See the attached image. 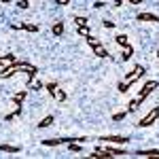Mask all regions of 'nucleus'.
I'll return each instance as SVG.
<instances>
[{"mask_svg": "<svg viewBox=\"0 0 159 159\" xmlns=\"http://www.w3.org/2000/svg\"><path fill=\"white\" fill-rule=\"evenodd\" d=\"M142 76H144V68H142L140 64H136V66H134V70H132V72L125 76V81H121V83L117 85V89H119L121 93H127V91H129V87L134 85L138 79H142Z\"/></svg>", "mask_w": 159, "mask_h": 159, "instance_id": "obj_1", "label": "nucleus"}, {"mask_svg": "<svg viewBox=\"0 0 159 159\" xmlns=\"http://www.w3.org/2000/svg\"><path fill=\"white\" fill-rule=\"evenodd\" d=\"M157 119H159V108L155 106V108H151L147 115H144V117L138 121V127H151V125L157 121Z\"/></svg>", "mask_w": 159, "mask_h": 159, "instance_id": "obj_2", "label": "nucleus"}, {"mask_svg": "<svg viewBox=\"0 0 159 159\" xmlns=\"http://www.w3.org/2000/svg\"><path fill=\"white\" fill-rule=\"evenodd\" d=\"M157 87H159V81H147V83H144V87L138 91V96H136V98L140 100V102H144V100H147L148 96L157 89Z\"/></svg>", "mask_w": 159, "mask_h": 159, "instance_id": "obj_3", "label": "nucleus"}, {"mask_svg": "<svg viewBox=\"0 0 159 159\" xmlns=\"http://www.w3.org/2000/svg\"><path fill=\"white\" fill-rule=\"evenodd\" d=\"M45 87H47V91L51 93V98L57 100V102H64V100L68 98V96H66V91H64L61 87H57V83H47Z\"/></svg>", "mask_w": 159, "mask_h": 159, "instance_id": "obj_4", "label": "nucleus"}, {"mask_svg": "<svg viewBox=\"0 0 159 159\" xmlns=\"http://www.w3.org/2000/svg\"><path fill=\"white\" fill-rule=\"evenodd\" d=\"M100 142H104V144H127L129 142V138L127 136H100Z\"/></svg>", "mask_w": 159, "mask_h": 159, "instance_id": "obj_5", "label": "nucleus"}, {"mask_svg": "<svg viewBox=\"0 0 159 159\" xmlns=\"http://www.w3.org/2000/svg\"><path fill=\"white\" fill-rule=\"evenodd\" d=\"M91 51H93V55H96V57H102V60H104V57H108V49H106L100 40L91 45Z\"/></svg>", "mask_w": 159, "mask_h": 159, "instance_id": "obj_6", "label": "nucleus"}, {"mask_svg": "<svg viewBox=\"0 0 159 159\" xmlns=\"http://www.w3.org/2000/svg\"><path fill=\"white\" fill-rule=\"evenodd\" d=\"M136 17H138V21H151V24H159V17L155 15V13H147V11H142V13H138Z\"/></svg>", "mask_w": 159, "mask_h": 159, "instance_id": "obj_7", "label": "nucleus"}, {"mask_svg": "<svg viewBox=\"0 0 159 159\" xmlns=\"http://www.w3.org/2000/svg\"><path fill=\"white\" fill-rule=\"evenodd\" d=\"M136 157H159V148H147V151H136Z\"/></svg>", "mask_w": 159, "mask_h": 159, "instance_id": "obj_8", "label": "nucleus"}, {"mask_svg": "<svg viewBox=\"0 0 159 159\" xmlns=\"http://www.w3.org/2000/svg\"><path fill=\"white\" fill-rule=\"evenodd\" d=\"M53 121H55V117H53V115H47L45 119H40V121H38V129H47V127H51Z\"/></svg>", "mask_w": 159, "mask_h": 159, "instance_id": "obj_9", "label": "nucleus"}, {"mask_svg": "<svg viewBox=\"0 0 159 159\" xmlns=\"http://www.w3.org/2000/svg\"><path fill=\"white\" fill-rule=\"evenodd\" d=\"M11 64H15V55H13V53L0 55V68H4V66H11Z\"/></svg>", "mask_w": 159, "mask_h": 159, "instance_id": "obj_10", "label": "nucleus"}, {"mask_svg": "<svg viewBox=\"0 0 159 159\" xmlns=\"http://www.w3.org/2000/svg\"><path fill=\"white\" fill-rule=\"evenodd\" d=\"M132 55H134V47H132V45H127V47H123V51H121V61H127V60H132Z\"/></svg>", "mask_w": 159, "mask_h": 159, "instance_id": "obj_11", "label": "nucleus"}, {"mask_svg": "<svg viewBox=\"0 0 159 159\" xmlns=\"http://www.w3.org/2000/svg\"><path fill=\"white\" fill-rule=\"evenodd\" d=\"M19 30H24V32H32V34H34V32L40 30V28H38L36 24H25V21H24V24L19 25Z\"/></svg>", "mask_w": 159, "mask_h": 159, "instance_id": "obj_12", "label": "nucleus"}, {"mask_svg": "<svg viewBox=\"0 0 159 159\" xmlns=\"http://www.w3.org/2000/svg\"><path fill=\"white\" fill-rule=\"evenodd\" d=\"M115 43H117V45H119L121 49L129 45V40H127V36H125V34H117V38H115Z\"/></svg>", "mask_w": 159, "mask_h": 159, "instance_id": "obj_13", "label": "nucleus"}, {"mask_svg": "<svg viewBox=\"0 0 159 159\" xmlns=\"http://www.w3.org/2000/svg\"><path fill=\"white\" fill-rule=\"evenodd\" d=\"M140 104H142V102H140L138 98H134L132 102H129V104H127V112H136V110L140 108Z\"/></svg>", "mask_w": 159, "mask_h": 159, "instance_id": "obj_14", "label": "nucleus"}, {"mask_svg": "<svg viewBox=\"0 0 159 159\" xmlns=\"http://www.w3.org/2000/svg\"><path fill=\"white\" fill-rule=\"evenodd\" d=\"M51 32H53L55 36H61V34H64V24H61V21H57V24H53V28H51Z\"/></svg>", "mask_w": 159, "mask_h": 159, "instance_id": "obj_15", "label": "nucleus"}, {"mask_svg": "<svg viewBox=\"0 0 159 159\" xmlns=\"http://www.w3.org/2000/svg\"><path fill=\"white\" fill-rule=\"evenodd\" d=\"M0 153H19V147H11V144H0Z\"/></svg>", "mask_w": 159, "mask_h": 159, "instance_id": "obj_16", "label": "nucleus"}, {"mask_svg": "<svg viewBox=\"0 0 159 159\" xmlns=\"http://www.w3.org/2000/svg\"><path fill=\"white\" fill-rule=\"evenodd\" d=\"M79 144H81V142L72 140V142H70V147H68V151H70V153H81V151H83V147H79Z\"/></svg>", "mask_w": 159, "mask_h": 159, "instance_id": "obj_17", "label": "nucleus"}, {"mask_svg": "<svg viewBox=\"0 0 159 159\" xmlns=\"http://www.w3.org/2000/svg\"><path fill=\"white\" fill-rule=\"evenodd\" d=\"M74 25H76V28H85V25H87V19L76 15V17H74Z\"/></svg>", "mask_w": 159, "mask_h": 159, "instance_id": "obj_18", "label": "nucleus"}, {"mask_svg": "<svg viewBox=\"0 0 159 159\" xmlns=\"http://www.w3.org/2000/svg\"><path fill=\"white\" fill-rule=\"evenodd\" d=\"M127 115H129V112H127V108H125V110H121V112H115L112 119H115V121H121V119H125Z\"/></svg>", "mask_w": 159, "mask_h": 159, "instance_id": "obj_19", "label": "nucleus"}, {"mask_svg": "<svg viewBox=\"0 0 159 159\" xmlns=\"http://www.w3.org/2000/svg\"><path fill=\"white\" fill-rule=\"evenodd\" d=\"M25 96H28V93H25V91H19V93H15V98H13V102H21V104H24Z\"/></svg>", "mask_w": 159, "mask_h": 159, "instance_id": "obj_20", "label": "nucleus"}, {"mask_svg": "<svg viewBox=\"0 0 159 159\" xmlns=\"http://www.w3.org/2000/svg\"><path fill=\"white\" fill-rule=\"evenodd\" d=\"M76 32H79V34H81V36H91V32H89V28H87V25H85V28H76Z\"/></svg>", "mask_w": 159, "mask_h": 159, "instance_id": "obj_21", "label": "nucleus"}, {"mask_svg": "<svg viewBox=\"0 0 159 159\" xmlns=\"http://www.w3.org/2000/svg\"><path fill=\"white\" fill-rule=\"evenodd\" d=\"M17 7H19V9H28L30 2H28V0H17Z\"/></svg>", "mask_w": 159, "mask_h": 159, "instance_id": "obj_22", "label": "nucleus"}, {"mask_svg": "<svg viewBox=\"0 0 159 159\" xmlns=\"http://www.w3.org/2000/svg\"><path fill=\"white\" fill-rule=\"evenodd\" d=\"M102 25H104L106 30H112V28H115V24H112V21H108V19H104V21H102Z\"/></svg>", "mask_w": 159, "mask_h": 159, "instance_id": "obj_23", "label": "nucleus"}, {"mask_svg": "<svg viewBox=\"0 0 159 159\" xmlns=\"http://www.w3.org/2000/svg\"><path fill=\"white\" fill-rule=\"evenodd\" d=\"M30 85H32V89H43V83H40V81H36V83H34V81H32V83H30Z\"/></svg>", "mask_w": 159, "mask_h": 159, "instance_id": "obj_24", "label": "nucleus"}, {"mask_svg": "<svg viewBox=\"0 0 159 159\" xmlns=\"http://www.w3.org/2000/svg\"><path fill=\"white\" fill-rule=\"evenodd\" d=\"M57 4H68V0H57Z\"/></svg>", "mask_w": 159, "mask_h": 159, "instance_id": "obj_25", "label": "nucleus"}, {"mask_svg": "<svg viewBox=\"0 0 159 159\" xmlns=\"http://www.w3.org/2000/svg\"><path fill=\"white\" fill-rule=\"evenodd\" d=\"M129 2H132V4H140L142 0H129Z\"/></svg>", "mask_w": 159, "mask_h": 159, "instance_id": "obj_26", "label": "nucleus"}, {"mask_svg": "<svg viewBox=\"0 0 159 159\" xmlns=\"http://www.w3.org/2000/svg\"><path fill=\"white\" fill-rule=\"evenodd\" d=\"M2 2H11V0H2Z\"/></svg>", "mask_w": 159, "mask_h": 159, "instance_id": "obj_27", "label": "nucleus"}, {"mask_svg": "<svg viewBox=\"0 0 159 159\" xmlns=\"http://www.w3.org/2000/svg\"><path fill=\"white\" fill-rule=\"evenodd\" d=\"M157 57H159V51H157Z\"/></svg>", "mask_w": 159, "mask_h": 159, "instance_id": "obj_28", "label": "nucleus"}]
</instances>
